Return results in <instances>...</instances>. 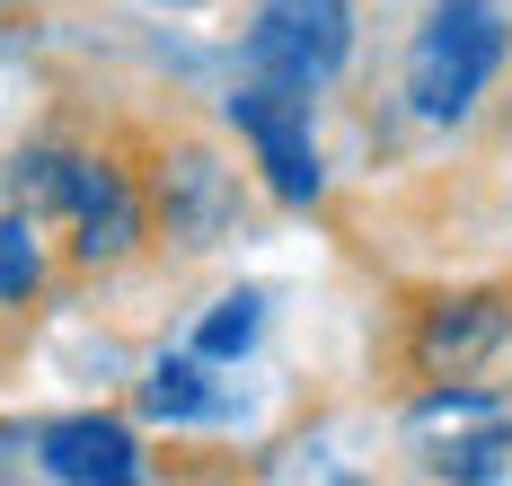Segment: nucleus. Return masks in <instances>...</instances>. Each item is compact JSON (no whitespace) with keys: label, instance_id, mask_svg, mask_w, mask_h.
Here are the masks:
<instances>
[{"label":"nucleus","instance_id":"1","mask_svg":"<svg viewBox=\"0 0 512 486\" xmlns=\"http://www.w3.org/2000/svg\"><path fill=\"white\" fill-rule=\"evenodd\" d=\"M18 213H36L45 230H62L71 266H124L151 239V195L124 160H106L89 142H36L18 160Z\"/></svg>","mask_w":512,"mask_h":486},{"label":"nucleus","instance_id":"2","mask_svg":"<svg viewBox=\"0 0 512 486\" xmlns=\"http://www.w3.org/2000/svg\"><path fill=\"white\" fill-rule=\"evenodd\" d=\"M512 62V18L504 0H424L407 36V107L424 124H468L477 98Z\"/></svg>","mask_w":512,"mask_h":486},{"label":"nucleus","instance_id":"3","mask_svg":"<svg viewBox=\"0 0 512 486\" xmlns=\"http://www.w3.org/2000/svg\"><path fill=\"white\" fill-rule=\"evenodd\" d=\"M512 345V283H468V292H424L407 310V372L433 380H477Z\"/></svg>","mask_w":512,"mask_h":486},{"label":"nucleus","instance_id":"4","mask_svg":"<svg viewBox=\"0 0 512 486\" xmlns=\"http://www.w3.org/2000/svg\"><path fill=\"white\" fill-rule=\"evenodd\" d=\"M230 124H239V142L256 151L265 186H274L283 204H318V195H327V168H318V133H309V89L248 71V80L230 89Z\"/></svg>","mask_w":512,"mask_h":486},{"label":"nucleus","instance_id":"5","mask_svg":"<svg viewBox=\"0 0 512 486\" xmlns=\"http://www.w3.org/2000/svg\"><path fill=\"white\" fill-rule=\"evenodd\" d=\"M354 54V0H265L248 18V71L292 80V89H327Z\"/></svg>","mask_w":512,"mask_h":486},{"label":"nucleus","instance_id":"6","mask_svg":"<svg viewBox=\"0 0 512 486\" xmlns=\"http://www.w3.org/2000/svg\"><path fill=\"white\" fill-rule=\"evenodd\" d=\"M142 195H151V221L177 248H221V239L239 230V168H221L204 142H177V151L142 177Z\"/></svg>","mask_w":512,"mask_h":486},{"label":"nucleus","instance_id":"7","mask_svg":"<svg viewBox=\"0 0 512 486\" xmlns=\"http://www.w3.org/2000/svg\"><path fill=\"white\" fill-rule=\"evenodd\" d=\"M36 442H45V478H71V486H124L142 469V442L124 416H62Z\"/></svg>","mask_w":512,"mask_h":486},{"label":"nucleus","instance_id":"8","mask_svg":"<svg viewBox=\"0 0 512 486\" xmlns=\"http://www.w3.org/2000/svg\"><path fill=\"white\" fill-rule=\"evenodd\" d=\"M142 407L168 416V425H195V416H221V389H212L204 354H177V363H151L142 380Z\"/></svg>","mask_w":512,"mask_h":486},{"label":"nucleus","instance_id":"9","mask_svg":"<svg viewBox=\"0 0 512 486\" xmlns=\"http://www.w3.org/2000/svg\"><path fill=\"white\" fill-rule=\"evenodd\" d=\"M36 292H45V221L9 204V221H0V310L36 301Z\"/></svg>","mask_w":512,"mask_h":486},{"label":"nucleus","instance_id":"10","mask_svg":"<svg viewBox=\"0 0 512 486\" xmlns=\"http://www.w3.org/2000/svg\"><path fill=\"white\" fill-rule=\"evenodd\" d=\"M256 327H265V301H256V292H230V301L195 327V354H204V363H230V354L256 345Z\"/></svg>","mask_w":512,"mask_h":486}]
</instances>
